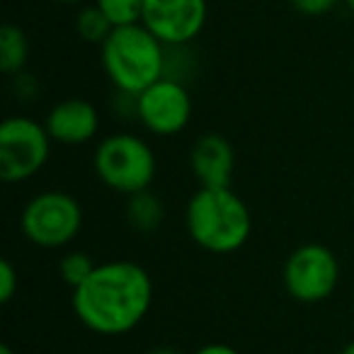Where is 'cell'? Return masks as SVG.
Segmentation results:
<instances>
[{
  "instance_id": "cell-1",
  "label": "cell",
  "mask_w": 354,
  "mask_h": 354,
  "mask_svg": "<svg viewBox=\"0 0 354 354\" xmlns=\"http://www.w3.org/2000/svg\"><path fill=\"white\" fill-rule=\"evenodd\" d=\"M73 313L90 333L119 337L131 333L153 306V279L131 260L102 262L83 286L73 289Z\"/></svg>"
},
{
  "instance_id": "cell-2",
  "label": "cell",
  "mask_w": 354,
  "mask_h": 354,
  "mask_svg": "<svg viewBox=\"0 0 354 354\" xmlns=\"http://www.w3.org/2000/svg\"><path fill=\"white\" fill-rule=\"evenodd\" d=\"M185 226L202 250L231 255L250 238L252 216L231 187H199L185 209Z\"/></svg>"
},
{
  "instance_id": "cell-3",
  "label": "cell",
  "mask_w": 354,
  "mask_h": 354,
  "mask_svg": "<svg viewBox=\"0 0 354 354\" xmlns=\"http://www.w3.org/2000/svg\"><path fill=\"white\" fill-rule=\"evenodd\" d=\"M102 68L114 90L141 95L146 88L165 78V44L146 27H114L109 39L100 46Z\"/></svg>"
},
{
  "instance_id": "cell-4",
  "label": "cell",
  "mask_w": 354,
  "mask_h": 354,
  "mask_svg": "<svg viewBox=\"0 0 354 354\" xmlns=\"http://www.w3.org/2000/svg\"><path fill=\"white\" fill-rule=\"evenodd\" d=\"M95 175L100 183L119 194L143 192L153 185L158 162L156 153L136 133H109L97 143L93 156Z\"/></svg>"
},
{
  "instance_id": "cell-5",
  "label": "cell",
  "mask_w": 354,
  "mask_h": 354,
  "mask_svg": "<svg viewBox=\"0 0 354 354\" xmlns=\"http://www.w3.org/2000/svg\"><path fill=\"white\" fill-rule=\"evenodd\" d=\"M20 226L32 245L59 250L78 238L83 228V207L73 194L46 189L25 204Z\"/></svg>"
},
{
  "instance_id": "cell-6",
  "label": "cell",
  "mask_w": 354,
  "mask_h": 354,
  "mask_svg": "<svg viewBox=\"0 0 354 354\" xmlns=\"http://www.w3.org/2000/svg\"><path fill=\"white\" fill-rule=\"evenodd\" d=\"M51 136L32 117H8L0 124V177L3 183H27L51 156Z\"/></svg>"
},
{
  "instance_id": "cell-7",
  "label": "cell",
  "mask_w": 354,
  "mask_h": 354,
  "mask_svg": "<svg viewBox=\"0 0 354 354\" xmlns=\"http://www.w3.org/2000/svg\"><path fill=\"white\" fill-rule=\"evenodd\" d=\"M281 281L286 294L299 304H320L337 289L339 262L328 245L306 243L286 257Z\"/></svg>"
},
{
  "instance_id": "cell-8",
  "label": "cell",
  "mask_w": 354,
  "mask_h": 354,
  "mask_svg": "<svg viewBox=\"0 0 354 354\" xmlns=\"http://www.w3.org/2000/svg\"><path fill=\"white\" fill-rule=\"evenodd\" d=\"M207 0H146L141 25L165 46H187L207 25Z\"/></svg>"
},
{
  "instance_id": "cell-9",
  "label": "cell",
  "mask_w": 354,
  "mask_h": 354,
  "mask_svg": "<svg viewBox=\"0 0 354 354\" xmlns=\"http://www.w3.org/2000/svg\"><path fill=\"white\" fill-rule=\"evenodd\" d=\"M192 119V95L175 78H160L138 95V122L156 136H175Z\"/></svg>"
},
{
  "instance_id": "cell-10",
  "label": "cell",
  "mask_w": 354,
  "mask_h": 354,
  "mask_svg": "<svg viewBox=\"0 0 354 354\" xmlns=\"http://www.w3.org/2000/svg\"><path fill=\"white\" fill-rule=\"evenodd\" d=\"M51 141L64 146H85L100 131V112L90 100L68 97L56 102L44 119Z\"/></svg>"
},
{
  "instance_id": "cell-11",
  "label": "cell",
  "mask_w": 354,
  "mask_h": 354,
  "mask_svg": "<svg viewBox=\"0 0 354 354\" xmlns=\"http://www.w3.org/2000/svg\"><path fill=\"white\" fill-rule=\"evenodd\" d=\"M189 167L202 187H231L236 151L221 133H204L189 148Z\"/></svg>"
},
{
  "instance_id": "cell-12",
  "label": "cell",
  "mask_w": 354,
  "mask_h": 354,
  "mask_svg": "<svg viewBox=\"0 0 354 354\" xmlns=\"http://www.w3.org/2000/svg\"><path fill=\"white\" fill-rule=\"evenodd\" d=\"M124 216H127V223L133 231L153 233L160 228L162 218H165V207L151 189H143V192H136L127 199Z\"/></svg>"
},
{
  "instance_id": "cell-13",
  "label": "cell",
  "mask_w": 354,
  "mask_h": 354,
  "mask_svg": "<svg viewBox=\"0 0 354 354\" xmlns=\"http://www.w3.org/2000/svg\"><path fill=\"white\" fill-rule=\"evenodd\" d=\"M27 61H30V39L25 30L6 22L0 27V71L12 78L27 68Z\"/></svg>"
},
{
  "instance_id": "cell-14",
  "label": "cell",
  "mask_w": 354,
  "mask_h": 354,
  "mask_svg": "<svg viewBox=\"0 0 354 354\" xmlns=\"http://www.w3.org/2000/svg\"><path fill=\"white\" fill-rule=\"evenodd\" d=\"M114 32V25L109 22V17L100 10L97 6H85L75 17V35L85 41V44H97L102 46L109 39V35Z\"/></svg>"
},
{
  "instance_id": "cell-15",
  "label": "cell",
  "mask_w": 354,
  "mask_h": 354,
  "mask_svg": "<svg viewBox=\"0 0 354 354\" xmlns=\"http://www.w3.org/2000/svg\"><path fill=\"white\" fill-rule=\"evenodd\" d=\"M95 267L97 265H95V260L88 255V252L73 250V252H68V255L61 257L59 274H61V279L71 286V289H78V286H83L85 281L93 277Z\"/></svg>"
},
{
  "instance_id": "cell-16",
  "label": "cell",
  "mask_w": 354,
  "mask_h": 354,
  "mask_svg": "<svg viewBox=\"0 0 354 354\" xmlns=\"http://www.w3.org/2000/svg\"><path fill=\"white\" fill-rule=\"evenodd\" d=\"M146 0H95V6L109 17L114 27L138 25Z\"/></svg>"
},
{
  "instance_id": "cell-17",
  "label": "cell",
  "mask_w": 354,
  "mask_h": 354,
  "mask_svg": "<svg viewBox=\"0 0 354 354\" xmlns=\"http://www.w3.org/2000/svg\"><path fill=\"white\" fill-rule=\"evenodd\" d=\"M289 3L299 15L323 17V15H328V12H333L344 0H289Z\"/></svg>"
},
{
  "instance_id": "cell-18",
  "label": "cell",
  "mask_w": 354,
  "mask_h": 354,
  "mask_svg": "<svg viewBox=\"0 0 354 354\" xmlns=\"http://www.w3.org/2000/svg\"><path fill=\"white\" fill-rule=\"evenodd\" d=\"M17 286H20V277H17L15 267L10 260L0 262V304H10L17 294Z\"/></svg>"
},
{
  "instance_id": "cell-19",
  "label": "cell",
  "mask_w": 354,
  "mask_h": 354,
  "mask_svg": "<svg viewBox=\"0 0 354 354\" xmlns=\"http://www.w3.org/2000/svg\"><path fill=\"white\" fill-rule=\"evenodd\" d=\"M112 112L122 117L124 122L138 119V95L124 93V90H114L112 95Z\"/></svg>"
},
{
  "instance_id": "cell-20",
  "label": "cell",
  "mask_w": 354,
  "mask_h": 354,
  "mask_svg": "<svg viewBox=\"0 0 354 354\" xmlns=\"http://www.w3.org/2000/svg\"><path fill=\"white\" fill-rule=\"evenodd\" d=\"M12 93H15L22 102H32V97H37V93H39V85H37V80L32 78L30 73L22 71V73L12 75Z\"/></svg>"
},
{
  "instance_id": "cell-21",
  "label": "cell",
  "mask_w": 354,
  "mask_h": 354,
  "mask_svg": "<svg viewBox=\"0 0 354 354\" xmlns=\"http://www.w3.org/2000/svg\"><path fill=\"white\" fill-rule=\"evenodd\" d=\"M192 354H241V352L226 342H209V344H204V347L194 349Z\"/></svg>"
},
{
  "instance_id": "cell-22",
  "label": "cell",
  "mask_w": 354,
  "mask_h": 354,
  "mask_svg": "<svg viewBox=\"0 0 354 354\" xmlns=\"http://www.w3.org/2000/svg\"><path fill=\"white\" fill-rule=\"evenodd\" d=\"M148 354H180V352L175 347H153Z\"/></svg>"
},
{
  "instance_id": "cell-23",
  "label": "cell",
  "mask_w": 354,
  "mask_h": 354,
  "mask_svg": "<svg viewBox=\"0 0 354 354\" xmlns=\"http://www.w3.org/2000/svg\"><path fill=\"white\" fill-rule=\"evenodd\" d=\"M0 354H17L10 344H0Z\"/></svg>"
},
{
  "instance_id": "cell-24",
  "label": "cell",
  "mask_w": 354,
  "mask_h": 354,
  "mask_svg": "<svg viewBox=\"0 0 354 354\" xmlns=\"http://www.w3.org/2000/svg\"><path fill=\"white\" fill-rule=\"evenodd\" d=\"M339 354H354V342H349V344H344V349Z\"/></svg>"
},
{
  "instance_id": "cell-25",
  "label": "cell",
  "mask_w": 354,
  "mask_h": 354,
  "mask_svg": "<svg viewBox=\"0 0 354 354\" xmlns=\"http://www.w3.org/2000/svg\"><path fill=\"white\" fill-rule=\"evenodd\" d=\"M56 3H64V6H73V3H80V0H56Z\"/></svg>"
},
{
  "instance_id": "cell-26",
  "label": "cell",
  "mask_w": 354,
  "mask_h": 354,
  "mask_svg": "<svg viewBox=\"0 0 354 354\" xmlns=\"http://www.w3.org/2000/svg\"><path fill=\"white\" fill-rule=\"evenodd\" d=\"M344 3H347V6H349V10L354 12V0H344Z\"/></svg>"
}]
</instances>
